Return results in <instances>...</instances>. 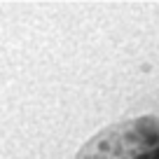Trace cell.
Masks as SVG:
<instances>
[{"label": "cell", "mask_w": 159, "mask_h": 159, "mask_svg": "<svg viewBox=\"0 0 159 159\" xmlns=\"http://www.w3.org/2000/svg\"><path fill=\"white\" fill-rule=\"evenodd\" d=\"M112 159H159V110L140 117L119 138Z\"/></svg>", "instance_id": "obj_1"}]
</instances>
